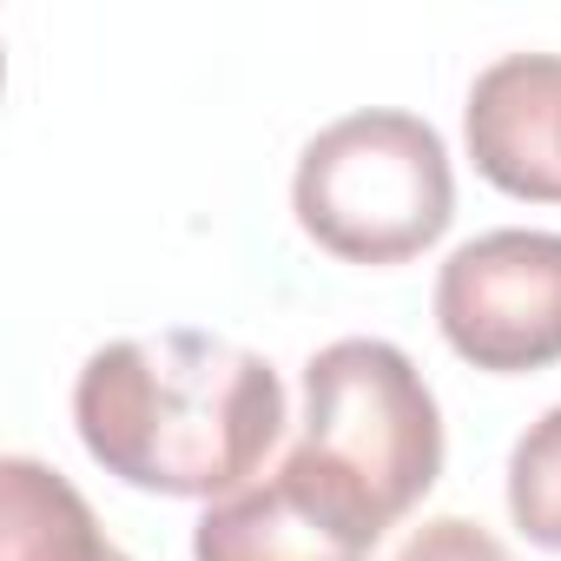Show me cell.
Returning a JSON list of instances; mask_svg holds the SVG:
<instances>
[{
  "instance_id": "6da1fadb",
  "label": "cell",
  "mask_w": 561,
  "mask_h": 561,
  "mask_svg": "<svg viewBox=\"0 0 561 561\" xmlns=\"http://www.w3.org/2000/svg\"><path fill=\"white\" fill-rule=\"evenodd\" d=\"M285 423V377L211 331L113 337L73 377V430L87 456L152 495H238Z\"/></svg>"
},
{
  "instance_id": "7a4b0ae2",
  "label": "cell",
  "mask_w": 561,
  "mask_h": 561,
  "mask_svg": "<svg viewBox=\"0 0 561 561\" xmlns=\"http://www.w3.org/2000/svg\"><path fill=\"white\" fill-rule=\"evenodd\" d=\"M291 211L344 264H403L456 218L449 146L430 119L397 106L344 113L298 152Z\"/></svg>"
},
{
  "instance_id": "3957f363",
  "label": "cell",
  "mask_w": 561,
  "mask_h": 561,
  "mask_svg": "<svg viewBox=\"0 0 561 561\" xmlns=\"http://www.w3.org/2000/svg\"><path fill=\"white\" fill-rule=\"evenodd\" d=\"M298 456L344 482L390 528L443 476V410L397 344L337 337L305 364Z\"/></svg>"
},
{
  "instance_id": "277c9868",
  "label": "cell",
  "mask_w": 561,
  "mask_h": 561,
  "mask_svg": "<svg viewBox=\"0 0 561 561\" xmlns=\"http://www.w3.org/2000/svg\"><path fill=\"white\" fill-rule=\"evenodd\" d=\"M436 324L476 370L522 377L561 364V231L502 225L436 271Z\"/></svg>"
},
{
  "instance_id": "5b68a950",
  "label": "cell",
  "mask_w": 561,
  "mask_h": 561,
  "mask_svg": "<svg viewBox=\"0 0 561 561\" xmlns=\"http://www.w3.org/2000/svg\"><path fill=\"white\" fill-rule=\"evenodd\" d=\"M383 522L298 449L277 476L211 502L192 528V561H370Z\"/></svg>"
},
{
  "instance_id": "8992f818",
  "label": "cell",
  "mask_w": 561,
  "mask_h": 561,
  "mask_svg": "<svg viewBox=\"0 0 561 561\" xmlns=\"http://www.w3.org/2000/svg\"><path fill=\"white\" fill-rule=\"evenodd\" d=\"M476 172L535 205H561V54H502L462 106Z\"/></svg>"
},
{
  "instance_id": "52a82bcc",
  "label": "cell",
  "mask_w": 561,
  "mask_h": 561,
  "mask_svg": "<svg viewBox=\"0 0 561 561\" xmlns=\"http://www.w3.org/2000/svg\"><path fill=\"white\" fill-rule=\"evenodd\" d=\"M0 561H133V554L106 541L100 515L60 469L8 456L0 462Z\"/></svg>"
},
{
  "instance_id": "ba28073f",
  "label": "cell",
  "mask_w": 561,
  "mask_h": 561,
  "mask_svg": "<svg viewBox=\"0 0 561 561\" xmlns=\"http://www.w3.org/2000/svg\"><path fill=\"white\" fill-rule=\"evenodd\" d=\"M508 515L528 541L561 554V403L508 449Z\"/></svg>"
},
{
  "instance_id": "9c48e42d",
  "label": "cell",
  "mask_w": 561,
  "mask_h": 561,
  "mask_svg": "<svg viewBox=\"0 0 561 561\" xmlns=\"http://www.w3.org/2000/svg\"><path fill=\"white\" fill-rule=\"evenodd\" d=\"M397 561H515L482 522H469V515H436V522H423L410 541H403V554Z\"/></svg>"
}]
</instances>
